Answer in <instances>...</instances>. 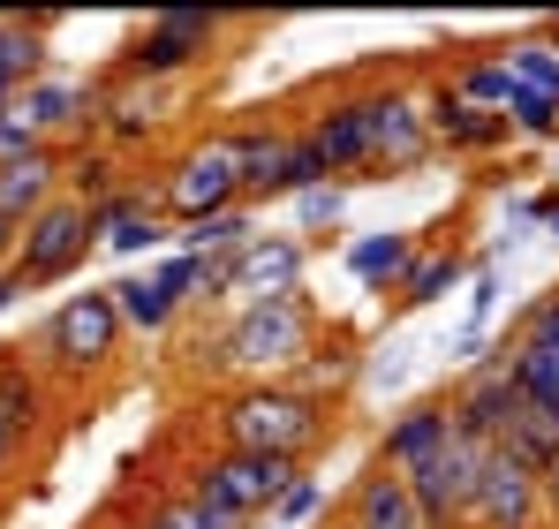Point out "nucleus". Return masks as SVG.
I'll return each mask as SVG.
<instances>
[{
	"instance_id": "1",
	"label": "nucleus",
	"mask_w": 559,
	"mask_h": 529,
	"mask_svg": "<svg viewBox=\"0 0 559 529\" xmlns=\"http://www.w3.org/2000/svg\"><path fill=\"white\" fill-rule=\"evenodd\" d=\"M212 439L227 446V454H258V461H310L318 446L333 439V409L325 401H310V393H295L287 378H258V386H235V393H219L212 409Z\"/></svg>"
},
{
	"instance_id": "2",
	"label": "nucleus",
	"mask_w": 559,
	"mask_h": 529,
	"mask_svg": "<svg viewBox=\"0 0 559 529\" xmlns=\"http://www.w3.org/2000/svg\"><path fill=\"white\" fill-rule=\"evenodd\" d=\"M204 371H235L242 386L258 378H287L318 355V303L295 287V295H265V303H242L212 341H204Z\"/></svg>"
},
{
	"instance_id": "3",
	"label": "nucleus",
	"mask_w": 559,
	"mask_h": 529,
	"mask_svg": "<svg viewBox=\"0 0 559 529\" xmlns=\"http://www.w3.org/2000/svg\"><path fill=\"white\" fill-rule=\"evenodd\" d=\"M129 349V333H121V310H114V295L106 287H84V295H61L53 310H46V326L31 333V371L61 393V386H92L106 378L114 363Z\"/></svg>"
},
{
	"instance_id": "4",
	"label": "nucleus",
	"mask_w": 559,
	"mask_h": 529,
	"mask_svg": "<svg viewBox=\"0 0 559 529\" xmlns=\"http://www.w3.org/2000/svg\"><path fill=\"white\" fill-rule=\"evenodd\" d=\"M235 38L227 15H204V8H167V15H144L121 54H114V77H136V84H182L204 61H219V46Z\"/></svg>"
},
{
	"instance_id": "5",
	"label": "nucleus",
	"mask_w": 559,
	"mask_h": 529,
	"mask_svg": "<svg viewBox=\"0 0 559 529\" xmlns=\"http://www.w3.org/2000/svg\"><path fill=\"white\" fill-rule=\"evenodd\" d=\"M159 189V212L167 227H189V220H212V212H235L242 204V175H235V137L227 129H204L189 137L182 152L152 175Z\"/></svg>"
},
{
	"instance_id": "6",
	"label": "nucleus",
	"mask_w": 559,
	"mask_h": 529,
	"mask_svg": "<svg viewBox=\"0 0 559 529\" xmlns=\"http://www.w3.org/2000/svg\"><path fill=\"white\" fill-rule=\"evenodd\" d=\"M439 160L424 91L408 84H364V181H408Z\"/></svg>"
},
{
	"instance_id": "7",
	"label": "nucleus",
	"mask_w": 559,
	"mask_h": 529,
	"mask_svg": "<svg viewBox=\"0 0 559 529\" xmlns=\"http://www.w3.org/2000/svg\"><path fill=\"white\" fill-rule=\"evenodd\" d=\"M287 484H295V461H258V454H227V446L197 454V461L182 469V492H197L212 515H227L235 529L265 522Z\"/></svg>"
},
{
	"instance_id": "8",
	"label": "nucleus",
	"mask_w": 559,
	"mask_h": 529,
	"mask_svg": "<svg viewBox=\"0 0 559 529\" xmlns=\"http://www.w3.org/2000/svg\"><path fill=\"white\" fill-rule=\"evenodd\" d=\"M98 235H92V212L76 204V197H53L38 220H23V235H15V272H23V287L38 295V287H69L84 264H92Z\"/></svg>"
},
{
	"instance_id": "9",
	"label": "nucleus",
	"mask_w": 559,
	"mask_h": 529,
	"mask_svg": "<svg viewBox=\"0 0 559 529\" xmlns=\"http://www.w3.org/2000/svg\"><path fill=\"white\" fill-rule=\"evenodd\" d=\"M182 114V91L175 84H136V77H98V137L92 144H106L114 160H129L136 144H152L167 121Z\"/></svg>"
},
{
	"instance_id": "10",
	"label": "nucleus",
	"mask_w": 559,
	"mask_h": 529,
	"mask_svg": "<svg viewBox=\"0 0 559 529\" xmlns=\"http://www.w3.org/2000/svg\"><path fill=\"white\" fill-rule=\"evenodd\" d=\"M15 106L31 114V129L53 144V152H84L98 137V77H76V69H46L38 84L15 91Z\"/></svg>"
},
{
	"instance_id": "11",
	"label": "nucleus",
	"mask_w": 559,
	"mask_h": 529,
	"mask_svg": "<svg viewBox=\"0 0 559 529\" xmlns=\"http://www.w3.org/2000/svg\"><path fill=\"white\" fill-rule=\"evenodd\" d=\"M447 409H454V432L468 446H507V424L522 409L514 393V371H507V349H491L484 363H462V378L447 386Z\"/></svg>"
},
{
	"instance_id": "12",
	"label": "nucleus",
	"mask_w": 559,
	"mask_h": 529,
	"mask_svg": "<svg viewBox=\"0 0 559 529\" xmlns=\"http://www.w3.org/2000/svg\"><path fill=\"white\" fill-rule=\"evenodd\" d=\"M468 529H545V499H537V477L507 454V446H484V469H476V499H468Z\"/></svg>"
},
{
	"instance_id": "13",
	"label": "nucleus",
	"mask_w": 559,
	"mask_h": 529,
	"mask_svg": "<svg viewBox=\"0 0 559 529\" xmlns=\"http://www.w3.org/2000/svg\"><path fill=\"white\" fill-rule=\"evenodd\" d=\"M476 469H484V446H468L462 432H454L439 454H424L416 469H401V484L416 492V507H424L431 522L447 529V522H462L468 499H476Z\"/></svg>"
},
{
	"instance_id": "14",
	"label": "nucleus",
	"mask_w": 559,
	"mask_h": 529,
	"mask_svg": "<svg viewBox=\"0 0 559 529\" xmlns=\"http://www.w3.org/2000/svg\"><path fill=\"white\" fill-rule=\"evenodd\" d=\"M235 175H242V204L265 212L287 197V160H295V121H235Z\"/></svg>"
},
{
	"instance_id": "15",
	"label": "nucleus",
	"mask_w": 559,
	"mask_h": 529,
	"mask_svg": "<svg viewBox=\"0 0 559 529\" xmlns=\"http://www.w3.org/2000/svg\"><path fill=\"white\" fill-rule=\"evenodd\" d=\"M92 235H98V250H114V258H144V250L175 243V227H167L152 181H129V189H114L106 204H92Z\"/></svg>"
},
{
	"instance_id": "16",
	"label": "nucleus",
	"mask_w": 559,
	"mask_h": 529,
	"mask_svg": "<svg viewBox=\"0 0 559 529\" xmlns=\"http://www.w3.org/2000/svg\"><path fill=\"white\" fill-rule=\"evenodd\" d=\"M424 121H431V144H439V152H454V160H499V152L514 144L507 114H484V106L454 98L447 84L424 91Z\"/></svg>"
},
{
	"instance_id": "17",
	"label": "nucleus",
	"mask_w": 559,
	"mask_h": 529,
	"mask_svg": "<svg viewBox=\"0 0 559 529\" xmlns=\"http://www.w3.org/2000/svg\"><path fill=\"white\" fill-rule=\"evenodd\" d=\"M310 272V243L302 235H250L235 250V303H265V295H295Z\"/></svg>"
},
{
	"instance_id": "18",
	"label": "nucleus",
	"mask_w": 559,
	"mask_h": 529,
	"mask_svg": "<svg viewBox=\"0 0 559 529\" xmlns=\"http://www.w3.org/2000/svg\"><path fill=\"white\" fill-rule=\"evenodd\" d=\"M341 522H356V529H439L385 461H364V477L341 492Z\"/></svg>"
},
{
	"instance_id": "19",
	"label": "nucleus",
	"mask_w": 559,
	"mask_h": 529,
	"mask_svg": "<svg viewBox=\"0 0 559 529\" xmlns=\"http://www.w3.org/2000/svg\"><path fill=\"white\" fill-rule=\"evenodd\" d=\"M454 439V409H447V393H416L385 432H378V446H371V461H385L393 477L401 469H416L424 454H439V446Z\"/></svg>"
},
{
	"instance_id": "20",
	"label": "nucleus",
	"mask_w": 559,
	"mask_h": 529,
	"mask_svg": "<svg viewBox=\"0 0 559 529\" xmlns=\"http://www.w3.org/2000/svg\"><path fill=\"white\" fill-rule=\"evenodd\" d=\"M507 454L537 477V499H545V515L559 522V416L537 409V401H522L514 424H507Z\"/></svg>"
},
{
	"instance_id": "21",
	"label": "nucleus",
	"mask_w": 559,
	"mask_h": 529,
	"mask_svg": "<svg viewBox=\"0 0 559 529\" xmlns=\"http://www.w3.org/2000/svg\"><path fill=\"white\" fill-rule=\"evenodd\" d=\"M61 175H69V152H31V160H8L0 167V220L8 227H23V220H38L53 197H61Z\"/></svg>"
},
{
	"instance_id": "22",
	"label": "nucleus",
	"mask_w": 559,
	"mask_h": 529,
	"mask_svg": "<svg viewBox=\"0 0 559 529\" xmlns=\"http://www.w3.org/2000/svg\"><path fill=\"white\" fill-rule=\"evenodd\" d=\"M53 69V15H0V106Z\"/></svg>"
},
{
	"instance_id": "23",
	"label": "nucleus",
	"mask_w": 559,
	"mask_h": 529,
	"mask_svg": "<svg viewBox=\"0 0 559 529\" xmlns=\"http://www.w3.org/2000/svg\"><path fill=\"white\" fill-rule=\"evenodd\" d=\"M416 250H424L416 227H378V235H356V243H348V272H356V287H371V295H401Z\"/></svg>"
},
{
	"instance_id": "24",
	"label": "nucleus",
	"mask_w": 559,
	"mask_h": 529,
	"mask_svg": "<svg viewBox=\"0 0 559 529\" xmlns=\"http://www.w3.org/2000/svg\"><path fill=\"white\" fill-rule=\"evenodd\" d=\"M106 295H114L129 341H167V333L182 326V303H175L152 272H121V280H106Z\"/></svg>"
},
{
	"instance_id": "25",
	"label": "nucleus",
	"mask_w": 559,
	"mask_h": 529,
	"mask_svg": "<svg viewBox=\"0 0 559 529\" xmlns=\"http://www.w3.org/2000/svg\"><path fill=\"white\" fill-rule=\"evenodd\" d=\"M468 250L454 243V235H424V250H416V264H408V280H401V295H393V310H424V303H439V295H454L468 280Z\"/></svg>"
},
{
	"instance_id": "26",
	"label": "nucleus",
	"mask_w": 559,
	"mask_h": 529,
	"mask_svg": "<svg viewBox=\"0 0 559 529\" xmlns=\"http://www.w3.org/2000/svg\"><path fill=\"white\" fill-rule=\"evenodd\" d=\"M0 416H8L23 439H38L46 416H53V386L31 371V355H23V349H0Z\"/></svg>"
},
{
	"instance_id": "27",
	"label": "nucleus",
	"mask_w": 559,
	"mask_h": 529,
	"mask_svg": "<svg viewBox=\"0 0 559 529\" xmlns=\"http://www.w3.org/2000/svg\"><path fill=\"white\" fill-rule=\"evenodd\" d=\"M447 91H454V98H468V106H484V114H507V98H514L522 84H514L507 54H468V61H454Z\"/></svg>"
},
{
	"instance_id": "28",
	"label": "nucleus",
	"mask_w": 559,
	"mask_h": 529,
	"mask_svg": "<svg viewBox=\"0 0 559 529\" xmlns=\"http://www.w3.org/2000/svg\"><path fill=\"white\" fill-rule=\"evenodd\" d=\"M250 235H258V212H250V204H235V212H212V220L175 227V250H189V258H235Z\"/></svg>"
},
{
	"instance_id": "29",
	"label": "nucleus",
	"mask_w": 559,
	"mask_h": 529,
	"mask_svg": "<svg viewBox=\"0 0 559 529\" xmlns=\"http://www.w3.org/2000/svg\"><path fill=\"white\" fill-rule=\"evenodd\" d=\"M114 189H129V167L106 152V144H84V152H69V175H61V197H76L84 212L106 204Z\"/></svg>"
},
{
	"instance_id": "30",
	"label": "nucleus",
	"mask_w": 559,
	"mask_h": 529,
	"mask_svg": "<svg viewBox=\"0 0 559 529\" xmlns=\"http://www.w3.org/2000/svg\"><path fill=\"white\" fill-rule=\"evenodd\" d=\"M499 54H507L514 84H530V91H545V98H559V46L545 38V31H522V38H507Z\"/></svg>"
},
{
	"instance_id": "31",
	"label": "nucleus",
	"mask_w": 559,
	"mask_h": 529,
	"mask_svg": "<svg viewBox=\"0 0 559 529\" xmlns=\"http://www.w3.org/2000/svg\"><path fill=\"white\" fill-rule=\"evenodd\" d=\"M507 129H514L522 144H559V98L522 84L514 98H507Z\"/></svg>"
},
{
	"instance_id": "32",
	"label": "nucleus",
	"mask_w": 559,
	"mask_h": 529,
	"mask_svg": "<svg viewBox=\"0 0 559 529\" xmlns=\"http://www.w3.org/2000/svg\"><path fill=\"white\" fill-rule=\"evenodd\" d=\"M318 515H325V477L295 469V484H287V492L273 499V515H265V522H273V529H310Z\"/></svg>"
},
{
	"instance_id": "33",
	"label": "nucleus",
	"mask_w": 559,
	"mask_h": 529,
	"mask_svg": "<svg viewBox=\"0 0 559 529\" xmlns=\"http://www.w3.org/2000/svg\"><path fill=\"white\" fill-rule=\"evenodd\" d=\"M287 204H295V227H302V243H310V235L341 227V212H348V181H318V189H302V197H287Z\"/></svg>"
},
{
	"instance_id": "34",
	"label": "nucleus",
	"mask_w": 559,
	"mask_h": 529,
	"mask_svg": "<svg viewBox=\"0 0 559 529\" xmlns=\"http://www.w3.org/2000/svg\"><path fill=\"white\" fill-rule=\"evenodd\" d=\"M152 280L175 295V303H197V280H204V258H189V250H159V264H152Z\"/></svg>"
},
{
	"instance_id": "35",
	"label": "nucleus",
	"mask_w": 559,
	"mask_h": 529,
	"mask_svg": "<svg viewBox=\"0 0 559 529\" xmlns=\"http://www.w3.org/2000/svg\"><path fill=\"white\" fill-rule=\"evenodd\" d=\"M31 152H46V137H38L31 114L8 98V106H0V167H8V160H31Z\"/></svg>"
},
{
	"instance_id": "36",
	"label": "nucleus",
	"mask_w": 559,
	"mask_h": 529,
	"mask_svg": "<svg viewBox=\"0 0 559 529\" xmlns=\"http://www.w3.org/2000/svg\"><path fill=\"white\" fill-rule=\"evenodd\" d=\"M491 310H499V272H491V264H476V280H468V326H484V333H491Z\"/></svg>"
},
{
	"instance_id": "37",
	"label": "nucleus",
	"mask_w": 559,
	"mask_h": 529,
	"mask_svg": "<svg viewBox=\"0 0 559 529\" xmlns=\"http://www.w3.org/2000/svg\"><path fill=\"white\" fill-rule=\"evenodd\" d=\"M23 432H15V424H8V416H0V477H8V469H15V461H23Z\"/></svg>"
},
{
	"instance_id": "38",
	"label": "nucleus",
	"mask_w": 559,
	"mask_h": 529,
	"mask_svg": "<svg viewBox=\"0 0 559 529\" xmlns=\"http://www.w3.org/2000/svg\"><path fill=\"white\" fill-rule=\"evenodd\" d=\"M23 295H31V287H23V272H15V264H0V318H8Z\"/></svg>"
},
{
	"instance_id": "39",
	"label": "nucleus",
	"mask_w": 559,
	"mask_h": 529,
	"mask_svg": "<svg viewBox=\"0 0 559 529\" xmlns=\"http://www.w3.org/2000/svg\"><path fill=\"white\" fill-rule=\"evenodd\" d=\"M15 235H23V227H8V220H0V264H15Z\"/></svg>"
},
{
	"instance_id": "40",
	"label": "nucleus",
	"mask_w": 559,
	"mask_h": 529,
	"mask_svg": "<svg viewBox=\"0 0 559 529\" xmlns=\"http://www.w3.org/2000/svg\"><path fill=\"white\" fill-rule=\"evenodd\" d=\"M537 31H545V38H552V46H559V15H552V23H537Z\"/></svg>"
},
{
	"instance_id": "41",
	"label": "nucleus",
	"mask_w": 559,
	"mask_h": 529,
	"mask_svg": "<svg viewBox=\"0 0 559 529\" xmlns=\"http://www.w3.org/2000/svg\"><path fill=\"white\" fill-rule=\"evenodd\" d=\"M325 529H356V522H325Z\"/></svg>"
},
{
	"instance_id": "42",
	"label": "nucleus",
	"mask_w": 559,
	"mask_h": 529,
	"mask_svg": "<svg viewBox=\"0 0 559 529\" xmlns=\"http://www.w3.org/2000/svg\"><path fill=\"white\" fill-rule=\"evenodd\" d=\"M250 529H273V522H250Z\"/></svg>"
},
{
	"instance_id": "43",
	"label": "nucleus",
	"mask_w": 559,
	"mask_h": 529,
	"mask_svg": "<svg viewBox=\"0 0 559 529\" xmlns=\"http://www.w3.org/2000/svg\"><path fill=\"white\" fill-rule=\"evenodd\" d=\"M552 235H559V220H552Z\"/></svg>"
}]
</instances>
